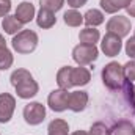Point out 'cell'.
<instances>
[{
  "label": "cell",
  "instance_id": "obj_10",
  "mask_svg": "<svg viewBox=\"0 0 135 135\" xmlns=\"http://www.w3.org/2000/svg\"><path fill=\"white\" fill-rule=\"evenodd\" d=\"M88 93L86 91H72L69 93V101H68V108L79 113L83 112L88 105Z\"/></svg>",
  "mask_w": 135,
  "mask_h": 135
},
{
  "label": "cell",
  "instance_id": "obj_3",
  "mask_svg": "<svg viewBox=\"0 0 135 135\" xmlns=\"http://www.w3.org/2000/svg\"><path fill=\"white\" fill-rule=\"evenodd\" d=\"M99 57V49L96 46H90V44H77L72 49V60L79 65V66H86L91 65L93 61H96Z\"/></svg>",
  "mask_w": 135,
  "mask_h": 135
},
{
  "label": "cell",
  "instance_id": "obj_19",
  "mask_svg": "<svg viewBox=\"0 0 135 135\" xmlns=\"http://www.w3.org/2000/svg\"><path fill=\"white\" fill-rule=\"evenodd\" d=\"M22 25H24V24H21V22L16 19V16H9V14L5 16L3 21H2V28L5 30V33L13 35V36L16 33H19L21 30H24Z\"/></svg>",
  "mask_w": 135,
  "mask_h": 135
},
{
  "label": "cell",
  "instance_id": "obj_9",
  "mask_svg": "<svg viewBox=\"0 0 135 135\" xmlns=\"http://www.w3.org/2000/svg\"><path fill=\"white\" fill-rule=\"evenodd\" d=\"M14 90H16L17 98H21V99H32L33 96L38 94L39 85L36 83V80H35L33 77H30V79H27V80L17 83V85L14 86Z\"/></svg>",
  "mask_w": 135,
  "mask_h": 135
},
{
  "label": "cell",
  "instance_id": "obj_33",
  "mask_svg": "<svg viewBox=\"0 0 135 135\" xmlns=\"http://www.w3.org/2000/svg\"><path fill=\"white\" fill-rule=\"evenodd\" d=\"M134 98H135V85H134ZM134 113H135V110H134Z\"/></svg>",
  "mask_w": 135,
  "mask_h": 135
},
{
  "label": "cell",
  "instance_id": "obj_1",
  "mask_svg": "<svg viewBox=\"0 0 135 135\" xmlns=\"http://www.w3.org/2000/svg\"><path fill=\"white\" fill-rule=\"evenodd\" d=\"M102 82L112 91L121 90L124 82H126V75H124L123 66L118 61H110L108 65H105L104 69H102Z\"/></svg>",
  "mask_w": 135,
  "mask_h": 135
},
{
  "label": "cell",
  "instance_id": "obj_8",
  "mask_svg": "<svg viewBox=\"0 0 135 135\" xmlns=\"http://www.w3.org/2000/svg\"><path fill=\"white\" fill-rule=\"evenodd\" d=\"M16 108V98L9 93H0V123H8Z\"/></svg>",
  "mask_w": 135,
  "mask_h": 135
},
{
  "label": "cell",
  "instance_id": "obj_25",
  "mask_svg": "<svg viewBox=\"0 0 135 135\" xmlns=\"http://www.w3.org/2000/svg\"><path fill=\"white\" fill-rule=\"evenodd\" d=\"M90 135H110V129L102 123V121H98L91 126L90 129Z\"/></svg>",
  "mask_w": 135,
  "mask_h": 135
},
{
  "label": "cell",
  "instance_id": "obj_22",
  "mask_svg": "<svg viewBox=\"0 0 135 135\" xmlns=\"http://www.w3.org/2000/svg\"><path fill=\"white\" fill-rule=\"evenodd\" d=\"M13 61H14V57L11 54V50L8 47H3L0 49V71H6L13 66Z\"/></svg>",
  "mask_w": 135,
  "mask_h": 135
},
{
  "label": "cell",
  "instance_id": "obj_20",
  "mask_svg": "<svg viewBox=\"0 0 135 135\" xmlns=\"http://www.w3.org/2000/svg\"><path fill=\"white\" fill-rule=\"evenodd\" d=\"M47 135H69V124L65 119H54L49 123Z\"/></svg>",
  "mask_w": 135,
  "mask_h": 135
},
{
  "label": "cell",
  "instance_id": "obj_23",
  "mask_svg": "<svg viewBox=\"0 0 135 135\" xmlns=\"http://www.w3.org/2000/svg\"><path fill=\"white\" fill-rule=\"evenodd\" d=\"M30 77H33L32 74H30V71H27V69H16V71H13V74H11V77H9V80H11V85L13 86H16L17 83H21V82H24V80H27V79H30Z\"/></svg>",
  "mask_w": 135,
  "mask_h": 135
},
{
  "label": "cell",
  "instance_id": "obj_16",
  "mask_svg": "<svg viewBox=\"0 0 135 135\" xmlns=\"http://www.w3.org/2000/svg\"><path fill=\"white\" fill-rule=\"evenodd\" d=\"M83 22H85L86 27L96 28L98 25L104 24V13H102L101 9H96V8L88 9V11L83 14Z\"/></svg>",
  "mask_w": 135,
  "mask_h": 135
},
{
  "label": "cell",
  "instance_id": "obj_6",
  "mask_svg": "<svg viewBox=\"0 0 135 135\" xmlns=\"http://www.w3.org/2000/svg\"><path fill=\"white\" fill-rule=\"evenodd\" d=\"M121 49H123V41L118 35L107 33L102 38L101 50L105 54V57H116V55H119Z\"/></svg>",
  "mask_w": 135,
  "mask_h": 135
},
{
  "label": "cell",
  "instance_id": "obj_12",
  "mask_svg": "<svg viewBox=\"0 0 135 135\" xmlns=\"http://www.w3.org/2000/svg\"><path fill=\"white\" fill-rule=\"evenodd\" d=\"M71 77H72V85L74 86H85L91 80V72H90V69H86L83 66L72 68Z\"/></svg>",
  "mask_w": 135,
  "mask_h": 135
},
{
  "label": "cell",
  "instance_id": "obj_27",
  "mask_svg": "<svg viewBox=\"0 0 135 135\" xmlns=\"http://www.w3.org/2000/svg\"><path fill=\"white\" fill-rule=\"evenodd\" d=\"M124 50H126V55H127L129 58L135 60V36H131V38L126 41Z\"/></svg>",
  "mask_w": 135,
  "mask_h": 135
},
{
  "label": "cell",
  "instance_id": "obj_11",
  "mask_svg": "<svg viewBox=\"0 0 135 135\" xmlns=\"http://www.w3.org/2000/svg\"><path fill=\"white\" fill-rule=\"evenodd\" d=\"M35 13H36V11H35L33 3H30V2H22V3L17 5L14 16H16V19H17L21 24H28V22L33 21Z\"/></svg>",
  "mask_w": 135,
  "mask_h": 135
},
{
  "label": "cell",
  "instance_id": "obj_31",
  "mask_svg": "<svg viewBox=\"0 0 135 135\" xmlns=\"http://www.w3.org/2000/svg\"><path fill=\"white\" fill-rule=\"evenodd\" d=\"M3 47H6V41H5L3 35L0 33V49H3Z\"/></svg>",
  "mask_w": 135,
  "mask_h": 135
},
{
  "label": "cell",
  "instance_id": "obj_28",
  "mask_svg": "<svg viewBox=\"0 0 135 135\" xmlns=\"http://www.w3.org/2000/svg\"><path fill=\"white\" fill-rule=\"evenodd\" d=\"M11 11V0H0V17L8 16Z\"/></svg>",
  "mask_w": 135,
  "mask_h": 135
},
{
  "label": "cell",
  "instance_id": "obj_18",
  "mask_svg": "<svg viewBox=\"0 0 135 135\" xmlns=\"http://www.w3.org/2000/svg\"><path fill=\"white\" fill-rule=\"evenodd\" d=\"M71 72H72V68L71 66H63L58 72H57V83H58V88L61 90H69L72 88V77H71Z\"/></svg>",
  "mask_w": 135,
  "mask_h": 135
},
{
  "label": "cell",
  "instance_id": "obj_15",
  "mask_svg": "<svg viewBox=\"0 0 135 135\" xmlns=\"http://www.w3.org/2000/svg\"><path fill=\"white\" fill-rule=\"evenodd\" d=\"M110 135H135V126L129 119H121L113 124L110 129Z\"/></svg>",
  "mask_w": 135,
  "mask_h": 135
},
{
  "label": "cell",
  "instance_id": "obj_24",
  "mask_svg": "<svg viewBox=\"0 0 135 135\" xmlns=\"http://www.w3.org/2000/svg\"><path fill=\"white\" fill-rule=\"evenodd\" d=\"M39 5H41V8H46L52 13H57L63 8L65 0H39Z\"/></svg>",
  "mask_w": 135,
  "mask_h": 135
},
{
  "label": "cell",
  "instance_id": "obj_17",
  "mask_svg": "<svg viewBox=\"0 0 135 135\" xmlns=\"http://www.w3.org/2000/svg\"><path fill=\"white\" fill-rule=\"evenodd\" d=\"M79 39H80V44L96 46V42L101 39V33H99V30H96V28H93V27H86V28L80 30Z\"/></svg>",
  "mask_w": 135,
  "mask_h": 135
},
{
  "label": "cell",
  "instance_id": "obj_13",
  "mask_svg": "<svg viewBox=\"0 0 135 135\" xmlns=\"http://www.w3.org/2000/svg\"><path fill=\"white\" fill-rule=\"evenodd\" d=\"M36 24H38L39 28H52L57 24L55 13L46 9V8H41L36 14Z\"/></svg>",
  "mask_w": 135,
  "mask_h": 135
},
{
  "label": "cell",
  "instance_id": "obj_30",
  "mask_svg": "<svg viewBox=\"0 0 135 135\" xmlns=\"http://www.w3.org/2000/svg\"><path fill=\"white\" fill-rule=\"evenodd\" d=\"M126 11H127V14H129L131 17H135V0H131V3L127 5Z\"/></svg>",
  "mask_w": 135,
  "mask_h": 135
},
{
  "label": "cell",
  "instance_id": "obj_14",
  "mask_svg": "<svg viewBox=\"0 0 135 135\" xmlns=\"http://www.w3.org/2000/svg\"><path fill=\"white\" fill-rule=\"evenodd\" d=\"M129 3H131V0H101L99 2L102 11H105L108 14H115L123 8L126 9Z\"/></svg>",
  "mask_w": 135,
  "mask_h": 135
},
{
  "label": "cell",
  "instance_id": "obj_26",
  "mask_svg": "<svg viewBox=\"0 0 135 135\" xmlns=\"http://www.w3.org/2000/svg\"><path fill=\"white\" fill-rule=\"evenodd\" d=\"M124 75H126V80H129V82H135V60H131V61H127L124 66Z\"/></svg>",
  "mask_w": 135,
  "mask_h": 135
},
{
  "label": "cell",
  "instance_id": "obj_4",
  "mask_svg": "<svg viewBox=\"0 0 135 135\" xmlns=\"http://www.w3.org/2000/svg\"><path fill=\"white\" fill-rule=\"evenodd\" d=\"M24 119L30 126H38L46 118V107L41 102H30L24 107Z\"/></svg>",
  "mask_w": 135,
  "mask_h": 135
},
{
  "label": "cell",
  "instance_id": "obj_29",
  "mask_svg": "<svg viewBox=\"0 0 135 135\" xmlns=\"http://www.w3.org/2000/svg\"><path fill=\"white\" fill-rule=\"evenodd\" d=\"M86 2H88V0H68V5H69L72 9H77V8H80V6H83Z\"/></svg>",
  "mask_w": 135,
  "mask_h": 135
},
{
  "label": "cell",
  "instance_id": "obj_32",
  "mask_svg": "<svg viewBox=\"0 0 135 135\" xmlns=\"http://www.w3.org/2000/svg\"><path fill=\"white\" fill-rule=\"evenodd\" d=\"M71 135H90V132H85V131H75L74 134H71Z\"/></svg>",
  "mask_w": 135,
  "mask_h": 135
},
{
  "label": "cell",
  "instance_id": "obj_21",
  "mask_svg": "<svg viewBox=\"0 0 135 135\" xmlns=\"http://www.w3.org/2000/svg\"><path fill=\"white\" fill-rule=\"evenodd\" d=\"M63 21L68 27H80L83 24V16L77 11V9H68L63 14Z\"/></svg>",
  "mask_w": 135,
  "mask_h": 135
},
{
  "label": "cell",
  "instance_id": "obj_2",
  "mask_svg": "<svg viewBox=\"0 0 135 135\" xmlns=\"http://www.w3.org/2000/svg\"><path fill=\"white\" fill-rule=\"evenodd\" d=\"M38 41H39V38L33 30H21L19 33H16L13 36L11 46L17 54L27 55V54H32L36 49Z\"/></svg>",
  "mask_w": 135,
  "mask_h": 135
},
{
  "label": "cell",
  "instance_id": "obj_7",
  "mask_svg": "<svg viewBox=\"0 0 135 135\" xmlns=\"http://www.w3.org/2000/svg\"><path fill=\"white\" fill-rule=\"evenodd\" d=\"M68 101H69V93H68V90H61V88L54 90L47 98V104H49L50 110L58 112V113L65 112L68 108Z\"/></svg>",
  "mask_w": 135,
  "mask_h": 135
},
{
  "label": "cell",
  "instance_id": "obj_5",
  "mask_svg": "<svg viewBox=\"0 0 135 135\" xmlns=\"http://www.w3.org/2000/svg\"><path fill=\"white\" fill-rule=\"evenodd\" d=\"M131 21L126 16H113L110 17V21L107 22V33L118 35L119 38H124L131 33Z\"/></svg>",
  "mask_w": 135,
  "mask_h": 135
},
{
  "label": "cell",
  "instance_id": "obj_34",
  "mask_svg": "<svg viewBox=\"0 0 135 135\" xmlns=\"http://www.w3.org/2000/svg\"><path fill=\"white\" fill-rule=\"evenodd\" d=\"M134 36H135V35H134Z\"/></svg>",
  "mask_w": 135,
  "mask_h": 135
}]
</instances>
